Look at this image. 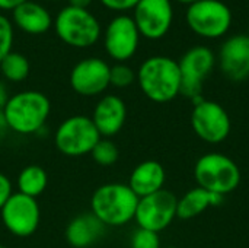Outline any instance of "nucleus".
I'll use <instances>...</instances> for the list:
<instances>
[{
	"instance_id": "f257e3e1",
	"label": "nucleus",
	"mask_w": 249,
	"mask_h": 248,
	"mask_svg": "<svg viewBox=\"0 0 249 248\" xmlns=\"http://www.w3.org/2000/svg\"><path fill=\"white\" fill-rule=\"evenodd\" d=\"M142 92L153 102L165 104L181 94V72L178 61L166 56L146 58L137 70Z\"/></svg>"
},
{
	"instance_id": "f03ea898",
	"label": "nucleus",
	"mask_w": 249,
	"mask_h": 248,
	"mask_svg": "<svg viewBox=\"0 0 249 248\" xmlns=\"http://www.w3.org/2000/svg\"><path fill=\"white\" fill-rule=\"evenodd\" d=\"M139 197L123 183H108L95 190L90 212L105 227H124L136 216Z\"/></svg>"
},
{
	"instance_id": "7ed1b4c3",
	"label": "nucleus",
	"mask_w": 249,
	"mask_h": 248,
	"mask_svg": "<svg viewBox=\"0 0 249 248\" xmlns=\"http://www.w3.org/2000/svg\"><path fill=\"white\" fill-rule=\"evenodd\" d=\"M51 111L50 99L39 91H22L12 95L3 108L9 130L34 134L42 129Z\"/></svg>"
},
{
	"instance_id": "20e7f679",
	"label": "nucleus",
	"mask_w": 249,
	"mask_h": 248,
	"mask_svg": "<svg viewBox=\"0 0 249 248\" xmlns=\"http://www.w3.org/2000/svg\"><path fill=\"white\" fill-rule=\"evenodd\" d=\"M194 177L198 187L223 197L235 191L241 184L238 164L220 152H210L200 156L194 165Z\"/></svg>"
},
{
	"instance_id": "39448f33",
	"label": "nucleus",
	"mask_w": 249,
	"mask_h": 248,
	"mask_svg": "<svg viewBox=\"0 0 249 248\" xmlns=\"http://www.w3.org/2000/svg\"><path fill=\"white\" fill-rule=\"evenodd\" d=\"M54 28L58 38L74 48H88L101 37L99 20L82 7H63L54 19Z\"/></svg>"
},
{
	"instance_id": "423d86ee",
	"label": "nucleus",
	"mask_w": 249,
	"mask_h": 248,
	"mask_svg": "<svg viewBox=\"0 0 249 248\" xmlns=\"http://www.w3.org/2000/svg\"><path fill=\"white\" fill-rule=\"evenodd\" d=\"M101 140V134L88 115H71L55 130L54 142L58 152L66 156L77 158L92 152Z\"/></svg>"
},
{
	"instance_id": "0eeeda50",
	"label": "nucleus",
	"mask_w": 249,
	"mask_h": 248,
	"mask_svg": "<svg viewBox=\"0 0 249 248\" xmlns=\"http://www.w3.org/2000/svg\"><path fill=\"white\" fill-rule=\"evenodd\" d=\"M185 18L194 34L209 39L226 35L232 25V12L220 0H200L190 4Z\"/></svg>"
},
{
	"instance_id": "6e6552de",
	"label": "nucleus",
	"mask_w": 249,
	"mask_h": 248,
	"mask_svg": "<svg viewBox=\"0 0 249 248\" xmlns=\"http://www.w3.org/2000/svg\"><path fill=\"white\" fill-rule=\"evenodd\" d=\"M191 127L203 142L219 145L231 134L232 123L228 111L219 102L203 98L200 102L194 104Z\"/></svg>"
},
{
	"instance_id": "1a4fd4ad",
	"label": "nucleus",
	"mask_w": 249,
	"mask_h": 248,
	"mask_svg": "<svg viewBox=\"0 0 249 248\" xmlns=\"http://www.w3.org/2000/svg\"><path fill=\"white\" fill-rule=\"evenodd\" d=\"M214 53L204 45L190 48L178 61L181 72V95L194 101L201 96L203 83L214 67Z\"/></svg>"
},
{
	"instance_id": "9d476101",
	"label": "nucleus",
	"mask_w": 249,
	"mask_h": 248,
	"mask_svg": "<svg viewBox=\"0 0 249 248\" xmlns=\"http://www.w3.org/2000/svg\"><path fill=\"white\" fill-rule=\"evenodd\" d=\"M178 199L169 190H159L150 196L139 199L134 221L139 228L160 232L166 229L177 218Z\"/></svg>"
},
{
	"instance_id": "9b49d317",
	"label": "nucleus",
	"mask_w": 249,
	"mask_h": 248,
	"mask_svg": "<svg viewBox=\"0 0 249 248\" xmlns=\"http://www.w3.org/2000/svg\"><path fill=\"white\" fill-rule=\"evenodd\" d=\"M6 229L20 238L31 237L39 225L38 202L22 193H13L0 210Z\"/></svg>"
},
{
	"instance_id": "f8f14e48",
	"label": "nucleus",
	"mask_w": 249,
	"mask_h": 248,
	"mask_svg": "<svg viewBox=\"0 0 249 248\" xmlns=\"http://www.w3.org/2000/svg\"><path fill=\"white\" fill-rule=\"evenodd\" d=\"M133 10V20L140 35L149 39H160L169 32L174 20L171 0H140Z\"/></svg>"
},
{
	"instance_id": "ddd939ff",
	"label": "nucleus",
	"mask_w": 249,
	"mask_h": 248,
	"mask_svg": "<svg viewBox=\"0 0 249 248\" xmlns=\"http://www.w3.org/2000/svg\"><path fill=\"white\" fill-rule=\"evenodd\" d=\"M140 42V32L133 20V18L127 15L115 16L107 26L104 45L109 57L114 60L124 63L130 60Z\"/></svg>"
},
{
	"instance_id": "4468645a",
	"label": "nucleus",
	"mask_w": 249,
	"mask_h": 248,
	"mask_svg": "<svg viewBox=\"0 0 249 248\" xmlns=\"http://www.w3.org/2000/svg\"><path fill=\"white\" fill-rule=\"evenodd\" d=\"M109 64L99 57H88L70 72V86L82 96H95L109 86Z\"/></svg>"
},
{
	"instance_id": "2eb2a0df",
	"label": "nucleus",
	"mask_w": 249,
	"mask_h": 248,
	"mask_svg": "<svg viewBox=\"0 0 249 248\" xmlns=\"http://www.w3.org/2000/svg\"><path fill=\"white\" fill-rule=\"evenodd\" d=\"M223 75L233 82L245 80L249 76V35H233L223 42L219 53Z\"/></svg>"
},
{
	"instance_id": "dca6fc26",
	"label": "nucleus",
	"mask_w": 249,
	"mask_h": 248,
	"mask_svg": "<svg viewBox=\"0 0 249 248\" xmlns=\"http://www.w3.org/2000/svg\"><path fill=\"white\" fill-rule=\"evenodd\" d=\"M90 118L101 137H112L120 133L125 124V102L117 95H105L98 101Z\"/></svg>"
},
{
	"instance_id": "f3484780",
	"label": "nucleus",
	"mask_w": 249,
	"mask_h": 248,
	"mask_svg": "<svg viewBox=\"0 0 249 248\" xmlns=\"http://www.w3.org/2000/svg\"><path fill=\"white\" fill-rule=\"evenodd\" d=\"M105 225L92 213H82L73 218L66 228V240L73 248L95 246L105 232Z\"/></svg>"
},
{
	"instance_id": "a211bd4d",
	"label": "nucleus",
	"mask_w": 249,
	"mask_h": 248,
	"mask_svg": "<svg viewBox=\"0 0 249 248\" xmlns=\"http://www.w3.org/2000/svg\"><path fill=\"white\" fill-rule=\"evenodd\" d=\"M165 180H166V172L163 165L158 161L149 159L140 162L131 171L128 187L134 191V194L139 199H142L162 190Z\"/></svg>"
},
{
	"instance_id": "6ab92c4d",
	"label": "nucleus",
	"mask_w": 249,
	"mask_h": 248,
	"mask_svg": "<svg viewBox=\"0 0 249 248\" xmlns=\"http://www.w3.org/2000/svg\"><path fill=\"white\" fill-rule=\"evenodd\" d=\"M12 12L15 23L26 34L39 35L47 32L53 25V18L50 12L42 4L31 0L22 3Z\"/></svg>"
},
{
	"instance_id": "aec40b11",
	"label": "nucleus",
	"mask_w": 249,
	"mask_h": 248,
	"mask_svg": "<svg viewBox=\"0 0 249 248\" xmlns=\"http://www.w3.org/2000/svg\"><path fill=\"white\" fill-rule=\"evenodd\" d=\"M223 196L207 191L201 187L191 189L187 191L181 199H178V208H177V218L179 219H193L198 215H201L206 209L212 206H219L223 203Z\"/></svg>"
},
{
	"instance_id": "412c9836",
	"label": "nucleus",
	"mask_w": 249,
	"mask_h": 248,
	"mask_svg": "<svg viewBox=\"0 0 249 248\" xmlns=\"http://www.w3.org/2000/svg\"><path fill=\"white\" fill-rule=\"evenodd\" d=\"M47 184H48L47 171L39 165L25 167L19 172L16 180L18 193H22L32 199H36L39 194H42L47 189Z\"/></svg>"
},
{
	"instance_id": "4be33fe9",
	"label": "nucleus",
	"mask_w": 249,
	"mask_h": 248,
	"mask_svg": "<svg viewBox=\"0 0 249 248\" xmlns=\"http://www.w3.org/2000/svg\"><path fill=\"white\" fill-rule=\"evenodd\" d=\"M0 72L10 82H22L29 75V61L23 54L10 51L0 61Z\"/></svg>"
},
{
	"instance_id": "5701e85b",
	"label": "nucleus",
	"mask_w": 249,
	"mask_h": 248,
	"mask_svg": "<svg viewBox=\"0 0 249 248\" xmlns=\"http://www.w3.org/2000/svg\"><path fill=\"white\" fill-rule=\"evenodd\" d=\"M90 155H92L93 161L98 165H101V167H112L120 158V151H118L117 145L112 140H109L107 137L105 139L101 137V140L92 149Z\"/></svg>"
},
{
	"instance_id": "b1692460",
	"label": "nucleus",
	"mask_w": 249,
	"mask_h": 248,
	"mask_svg": "<svg viewBox=\"0 0 249 248\" xmlns=\"http://www.w3.org/2000/svg\"><path fill=\"white\" fill-rule=\"evenodd\" d=\"M136 79L137 75L134 70L124 63H118L109 69V85L115 88H127L133 85Z\"/></svg>"
},
{
	"instance_id": "393cba45",
	"label": "nucleus",
	"mask_w": 249,
	"mask_h": 248,
	"mask_svg": "<svg viewBox=\"0 0 249 248\" xmlns=\"http://www.w3.org/2000/svg\"><path fill=\"white\" fill-rule=\"evenodd\" d=\"M131 248H160V238L158 232L137 228L130 240Z\"/></svg>"
},
{
	"instance_id": "a878e982",
	"label": "nucleus",
	"mask_w": 249,
	"mask_h": 248,
	"mask_svg": "<svg viewBox=\"0 0 249 248\" xmlns=\"http://www.w3.org/2000/svg\"><path fill=\"white\" fill-rule=\"evenodd\" d=\"M13 45V26L12 22L0 15V61L12 51Z\"/></svg>"
},
{
	"instance_id": "bb28decb",
	"label": "nucleus",
	"mask_w": 249,
	"mask_h": 248,
	"mask_svg": "<svg viewBox=\"0 0 249 248\" xmlns=\"http://www.w3.org/2000/svg\"><path fill=\"white\" fill-rule=\"evenodd\" d=\"M139 1L140 0H101V3L105 7L115 10V12H125V10L134 9Z\"/></svg>"
},
{
	"instance_id": "cd10ccee",
	"label": "nucleus",
	"mask_w": 249,
	"mask_h": 248,
	"mask_svg": "<svg viewBox=\"0 0 249 248\" xmlns=\"http://www.w3.org/2000/svg\"><path fill=\"white\" fill-rule=\"evenodd\" d=\"M12 194H13V191H12L10 180L4 174L0 172V210H1V208L4 206V203L9 200V197Z\"/></svg>"
},
{
	"instance_id": "c85d7f7f",
	"label": "nucleus",
	"mask_w": 249,
	"mask_h": 248,
	"mask_svg": "<svg viewBox=\"0 0 249 248\" xmlns=\"http://www.w3.org/2000/svg\"><path fill=\"white\" fill-rule=\"evenodd\" d=\"M28 0H0V9L1 10H15L18 6L25 3Z\"/></svg>"
},
{
	"instance_id": "c756f323",
	"label": "nucleus",
	"mask_w": 249,
	"mask_h": 248,
	"mask_svg": "<svg viewBox=\"0 0 249 248\" xmlns=\"http://www.w3.org/2000/svg\"><path fill=\"white\" fill-rule=\"evenodd\" d=\"M9 98H10V96H9V94H7L6 86L0 82V111H3V108L6 107Z\"/></svg>"
},
{
	"instance_id": "7c9ffc66",
	"label": "nucleus",
	"mask_w": 249,
	"mask_h": 248,
	"mask_svg": "<svg viewBox=\"0 0 249 248\" xmlns=\"http://www.w3.org/2000/svg\"><path fill=\"white\" fill-rule=\"evenodd\" d=\"M90 3H92V0H69V6L82 7V9H88V6Z\"/></svg>"
},
{
	"instance_id": "2f4dec72",
	"label": "nucleus",
	"mask_w": 249,
	"mask_h": 248,
	"mask_svg": "<svg viewBox=\"0 0 249 248\" xmlns=\"http://www.w3.org/2000/svg\"><path fill=\"white\" fill-rule=\"evenodd\" d=\"M9 130V126H7V121L4 118V114L3 111H0V140L3 139V136L6 134V132Z\"/></svg>"
},
{
	"instance_id": "473e14b6",
	"label": "nucleus",
	"mask_w": 249,
	"mask_h": 248,
	"mask_svg": "<svg viewBox=\"0 0 249 248\" xmlns=\"http://www.w3.org/2000/svg\"><path fill=\"white\" fill-rule=\"evenodd\" d=\"M177 1H179V3H184V4H194V3H197V1H200V0H177Z\"/></svg>"
},
{
	"instance_id": "72a5a7b5",
	"label": "nucleus",
	"mask_w": 249,
	"mask_h": 248,
	"mask_svg": "<svg viewBox=\"0 0 249 248\" xmlns=\"http://www.w3.org/2000/svg\"><path fill=\"white\" fill-rule=\"evenodd\" d=\"M0 248H6V247H4V246H1V244H0Z\"/></svg>"
},
{
	"instance_id": "f704fd0d",
	"label": "nucleus",
	"mask_w": 249,
	"mask_h": 248,
	"mask_svg": "<svg viewBox=\"0 0 249 248\" xmlns=\"http://www.w3.org/2000/svg\"><path fill=\"white\" fill-rule=\"evenodd\" d=\"M53 1H57V0H53Z\"/></svg>"
},
{
	"instance_id": "c9c22d12",
	"label": "nucleus",
	"mask_w": 249,
	"mask_h": 248,
	"mask_svg": "<svg viewBox=\"0 0 249 248\" xmlns=\"http://www.w3.org/2000/svg\"><path fill=\"white\" fill-rule=\"evenodd\" d=\"M169 248H174V247H169Z\"/></svg>"
}]
</instances>
